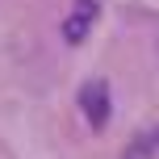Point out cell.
I'll use <instances>...</instances> for the list:
<instances>
[{"label": "cell", "instance_id": "3", "mask_svg": "<svg viewBox=\"0 0 159 159\" xmlns=\"http://www.w3.org/2000/svg\"><path fill=\"white\" fill-rule=\"evenodd\" d=\"M155 147H159V126L147 130V138H134V143H130V151H126V159H151Z\"/></svg>", "mask_w": 159, "mask_h": 159}, {"label": "cell", "instance_id": "2", "mask_svg": "<svg viewBox=\"0 0 159 159\" xmlns=\"http://www.w3.org/2000/svg\"><path fill=\"white\" fill-rule=\"evenodd\" d=\"M96 13H101V0H75V4H71V13H67V21H63V38L71 42V46L88 38Z\"/></svg>", "mask_w": 159, "mask_h": 159}, {"label": "cell", "instance_id": "1", "mask_svg": "<svg viewBox=\"0 0 159 159\" xmlns=\"http://www.w3.org/2000/svg\"><path fill=\"white\" fill-rule=\"evenodd\" d=\"M80 109H84V117H88V126L92 130H105L109 126V113H113V96H109V84L105 80H88L84 88H80Z\"/></svg>", "mask_w": 159, "mask_h": 159}]
</instances>
